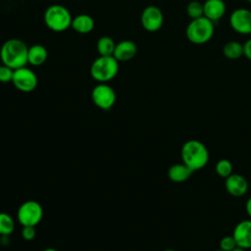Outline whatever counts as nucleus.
<instances>
[{
    "label": "nucleus",
    "mask_w": 251,
    "mask_h": 251,
    "mask_svg": "<svg viewBox=\"0 0 251 251\" xmlns=\"http://www.w3.org/2000/svg\"><path fill=\"white\" fill-rule=\"evenodd\" d=\"M119 72V61L114 56H99L90 66L91 76L100 83L113 79Z\"/></svg>",
    "instance_id": "20e7f679"
},
{
    "label": "nucleus",
    "mask_w": 251,
    "mask_h": 251,
    "mask_svg": "<svg viewBox=\"0 0 251 251\" xmlns=\"http://www.w3.org/2000/svg\"><path fill=\"white\" fill-rule=\"evenodd\" d=\"M237 245H236V242H235L232 234L226 235L220 240V249H222L224 251H231Z\"/></svg>",
    "instance_id": "5701e85b"
},
{
    "label": "nucleus",
    "mask_w": 251,
    "mask_h": 251,
    "mask_svg": "<svg viewBox=\"0 0 251 251\" xmlns=\"http://www.w3.org/2000/svg\"><path fill=\"white\" fill-rule=\"evenodd\" d=\"M14 75V70L6 65L0 66V82H10L13 79Z\"/></svg>",
    "instance_id": "b1692460"
},
{
    "label": "nucleus",
    "mask_w": 251,
    "mask_h": 251,
    "mask_svg": "<svg viewBox=\"0 0 251 251\" xmlns=\"http://www.w3.org/2000/svg\"><path fill=\"white\" fill-rule=\"evenodd\" d=\"M12 82L20 91L30 92L36 88L38 79L35 73L25 66L14 70Z\"/></svg>",
    "instance_id": "0eeeda50"
},
{
    "label": "nucleus",
    "mask_w": 251,
    "mask_h": 251,
    "mask_svg": "<svg viewBox=\"0 0 251 251\" xmlns=\"http://www.w3.org/2000/svg\"><path fill=\"white\" fill-rule=\"evenodd\" d=\"M71 26L77 33L87 34L94 28V20L89 15L80 14L73 19Z\"/></svg>",
    "instance_id": "2eb2a0df"
},
{
    "label": "nucleus",
    "mask_w": 251,
    "mask_h": 251,
    "mask_svg": "<svg viewBox=\"0 0 251 251\" xmlns=\"http://www.w3.org/2000/svg\"><path fill=\"white\" fill-rule=\"evenodd\" d=\"M116 44L112 37L102 36L97 41L96 49L100 56H113Z\"/></svg>",
    "instance_id": "6ab92c4d"
},
{
    "label": "nucleus",
    "mask_w": 251,
    "mask_h": 251,
    "mask_svg": "<svg viewBox=\"0 0 251 251\" xmlns=\"http://www.w3.org/2000/svg\"><path fill=\"white\" fill-rule=\"evenodd\" d=\"M137 53V46L131 40H122L116 44L113 56L120 62L132 59Z\"/></svg>",
    "instance_id": "4468645a"
},
{
    "label": "nucleus",
    "mask_w": 251,
    "mask_h": 251,
    "mask_svg": "<svg viewBox=\"0 0 251 251\" xmlns=\"http://www.w3.org/2000/svg\"><path fill=\"white\" fill-rule=\"evenodd\" d=\"M164 251H175L174 249H171V248H168V249H166V250H164Z\"/></svg>",
    "instance_id": "c756f323"
},
{
    "label": "nucleus",
    "mask_w": 251,
    "mask_h": 251,
    "mask_svg": "<svg viewBox=\"0 0 251 251\" xmlns=\"http://www.w3.org/2000/svg\"><path fill=\"white\" fill-rule=\"evenodd\" d=\"M243 55L251 61V38L243 44Z\"/></svg>",
    "instance_id": "a878e982"
},
{
    "label": "nucleus",
    "mask_w": 251,
    "mask_h": 251,
    "mask_svg": "<svg viewBox=\"0 0 251 251\" xmlns=\"http://www.w3.org/2000/svg\"><path fill=\"white\" fill-rule=\"evenodd\" d=\"M231 251H246L245 249H243V248H240V247H238V246H236L234 249H232Z\"/></svg>",
    "instance_id": "cd10ccee"
},
{
    "label": "nucleus",
    "mask_w": 251,
    "mask_h": 251,
    "mask_svg": "<svg viewBox=\"0 0 251 251\" xmlns=\"http://www.w3.org/2000/svg\"><path fill=\"white\" fill-rule=\"evenodd\" d=\"M193 172L183 163H177L170 167L168 171L169 178L174 182H183L187 180Z\"/></svg>",
    "instance_id": "f3484780"
},
{
    "label": "nucleus",
    "mask_w": 251,
    "mask_h": 251,
    "mask_svg": "<svg viewBox=\"0 0 251 251\" xmlns=\"http://www.w3.org/2000/svg\"><path fill=\"white\" fill-rule=\"evenodd\" d=\"M15 229V223L13 218L7 213H0V234L10 235Z\"/></svg>",
    "instance_id": "aec40b11"
},
{
    "label": "nucleus",
    "mask_w": 251,
    "mask_h": 251,
    "mask_svg": "<svg viewBox=\"0 0 251 251\" xmlns=\"http://www.w3.org/2000/svg\"><path fill=\"white\" fill-rule=\"evenodd\" d=\"M182 163L192 172L203 169L209 161V151L206 145L196 139H189L183 143L180 149Z\"/></svg>",
    "instance_id": "f03ea898"
},
{
    "label": "nucleus",
    "mask_w": 251,
    "mask_h": 251,
    "mask_svg": "<svg viewBox=\"0 0 251 251\" xmlns=\"http://www.w3.org/2000/svg\"><path fill=\"white\" fill-rule=\"evenodd\" d=\"M245 210H246V213L248 215V217L251 219V197H249L246 201V204H245Z\"/></svg>",
    "instance_id": "bb28decb"
},
{
    "label": "nucleus",
    "mask_w": 251,
    "mask_h": 251,
    "mask_svg": "<svg viewBox=\"0 0 251 251\" xmlns=\"http://www.w3.org/2000/svg\"><path fill=\"white\" fill-rule=\"evenodd\" d=\"M72 15L70 11L62 5L54 4L49 6L44 13V22L48 28L61 32L72 25Z\"/></svg>",
    "instance_id": "39448f33"
},
{
    "label": "nucleus",
    "mask_w": 251,
    "mask_h": 251,
    "mask_svg": "<svg viewBox=\"0 0 251 251\" xmlns=\"http://www.w3.org/2000/svg\"><path fill=\"white\" fill-rule=\"evenodd\" d=\"M186 13L191 20L203 17L204 16L203 4L196 0L189 2L186 6Z\"/></svg>",
    "instance_id": "4be33fe9"
},
{
    "label": "nucleus",
    "mask_w": 251,
    "mask_h": 251,
    "mask_svg": "<svg viewBox=\"0 0 251 251\" xmlns=\"http://www.w3.org/2000/svg\"><path fill=\"white\" fill-rule=\"evenodd\" d=\"M28 47L18 38L6 40L0 49V59L3 65L13 70L25 67L27 64Z\"/></svg>",
    "instance_id": "f257e3e1"
},
{
    "label": "nucleus",
    "mask_w": 251,
    "mask_h": 251,
    "mask_svg": "<svg viewBox=\"0 0 251 251\" xmlns=\"http://www.w3.org/2000/svg\"><path fill=\"white\" fill-rule=\"evenodd\" d=\"M43 251H57V250L54 249V248H46V249L43 250Z\"/></svg>",
    "instance_id": "c85d7f7f"
},
{
    "label": "nucleus",
    "mask_w": 251,
    "mask_h": 251,
    "mask_svg": "<svg viewBox=\"0 0 251 251\" xmlns=\"http://www.w3.org/2000/svg\"><path fill=\"white\" fill-rule=\"evenodd\" d=\"M247 2H249V3H251V0H247Z\"/></svg>",
    "instance_id": "2f4dec72"
},
{
    "label": "nucleus",
    "mask_w": 251,
    "mask_h": 251,
    "mask_svg": "<svg viewBox=\"0 0 251 251\" xmlns=\"http://www.w3.org/2000/svg\"><path fill=\"white\" fill-rule=\"evenodd\" d=\"M215 25L206 17L191 20L188 24L185 34L187 39L194 44H204L210 41L214 35Z\"/></svg>",
    "instance_id": "7ed1b4c3"
},
{
    "label": "nucleus",
    "mask_w": 251,
    "mask_h": 251,
    "mask_svg": "<svg viewBox=\"0 0 251 251\" xmlns=\"http://www.w3.org/2000/svg\"><path fill=\"white\" fill-rule=\"evenodd\" d=\"M231 28L240 34H251V11L238 8L234 10L229 17Z\"/></svg>",
    "instance_id": "9d476101"
},
{
    "label": "nucleus",
    "mask_w": 251,
    "mask_h": 251,
    "mask_svg": "<svg viewBox=\"0 0 251 251\" xmlns=\"http://www.w3.org/2000/svg\"><path fill=\"white\" fill-rule=\"evenodd\" d=\"M141 25L143 28L149 32L158 31L164 23V16L161 9L155 5L144 8L141 14Z\"/></svg>",
    "instance_id": "1a4fd4ad"
},
{
    "label": "nucleus",
    "mask_w": 251,
    "mask_h": 251,
    "mask_svg": "<svg viewBox=\"0 0 251 251\" xmlns=\"http://www.w3.org/2000/svg\"><path fill=\"white\" fill-rule=\"evenodd\" d=\"M232 236L236 245L245 250L251 248V219L239 222L233 228Z\"/></svg>",
    "instance_id": "9b49d317"
},
{
    "label": "nucleus",
    "mask_w": 251,
    "mask_h": 251,
    "mask_svg": "<svg viewBox=\"0 0 251 251\" xmlns=\"http://www.w3.org/2000/svg\"><path fill=\"white\" fill-rule=\"evenodd\" d=\"M225 179V187L231 196L241 197L247 193L249 187L248 181L242 175L232 173Z\"/></svg>",
    "instance_id": "f8f14e48"
},
{
    "label": "nucleus",
    "mask_w": 251,
    "mask_h": 251,
    "mask_svg": "<svg viewBox=\"0 0 251 251\" xmlns=\"http://www.w3.org/2000/svg\"><path fill=\"white\" fill-rule=\"evenodd\" d=\"M17 216L23 226H35L42 220L43 209L37 201L27 200L20 206Z\"/></svg>",
    "instance_id": "423d86ee"
},
{
    "label": "nucleus",
    "mask_w": 251,
    "mask_h": 251,
    "mask_svg": "<svg viewBox=\"0 0 251 251\" xmlns=\"http://www.w3.org/2000/svg\"><path fill=\"white\" fill-rule=\"evenodd\" d=\"M223 53L226 58L236 60L243 56V44L238 41H228L224 45Z\"/></svg>",
    "instance_id": "a211bd4d"
},
{
    "label": "nucleus",
    "mask_w": 251,
    "mask_h": 251,
    "mask_svg": "<svg viewBox=\"0 0 251 251\" xmlns=\"http://www.w3.org/2000/svg\"><path fill=\"white\" fill-rule=\"evenodd\" d=\"M22 235H23L24 239H25V240H32L36 235L34 226H24V228L22 230Z\"/></svg>",
    "instance_id": "393cba45"
},
{
    "label": "nucleus",
    "mask_w": 251,
    "mask_h": 251,
    "mask_svg": "<svg viewBox=\"0 0 251 251\" xmlns=\"http://www.w3.org/2000/svg\"><path fill=\"white\" fill-rule=\"evenodd\" d=\"M232 170H233V166L231 162L227 159L219 160L215 166L216 174L223 178H226L227 176H229L232 174Z\"/></svg>",
    "instance_id": "412c9836"
},
{
    "label": "nucleus",
    "mask_w": 251,
    "mask_h": 251,
    "mask_svg": "<svg viewBox=\"0 0 251 251\" xmlns=\"http://www.w3.org/2000/svg\"><path fill=\"white\" fill-rule=\"evenodd\" d=\"M216 251H224V250H222V249H218V250H216Z\"/></svg>",
    "instance_id": "7c9ffc66"
},
{
    "label": "nucleus",
    "mask_w": 251,
    "mask_h": 251,
    "mask_svg": "<svg viewBox=\"0 0 251 251\" xmlns=\"http://www.w3.org/2000/svg\"><path fill=\"white\" fill-rule=\"evenodd\" d=\"M93 103L100 109L109 110L116 102V92L107 83L97 84L91 93Z\"/></svg>",
    "instance_id": "6e6552de"
},
{
    "label": "nucleus",
    "mask_w": 251,
    "mask_h": 251,
    "mask_svg": "<svg viewBox=\"0 0 251 251\" xmlns=\"http://www.w3.org/2000/svg\"><path fill=\"white\" fill-rule=\"evenodd\" d=\"M204 17L213 23L221 20L226 14V4L223 0H206L203 4Z\"/></svg>",
    "instance_id": "ddd939ff"
},
{
    "label": "nucleus",
    "mask_w": 251,
    "mask_h": 251,
    "mask_svg": "<svg viewBox=\"0 0 251 251\" xmlns=\"http://www.w3.org/2000/svg\"><path fill=\"white\" fill-rule=\"evenodd\" d=\"M48 57V52L46 48L41 44H34L28 47L27 51V63L38 67L43 65Z\"/></svg>",
    "instance_id": "dca6fc26"
}]
</instances>
